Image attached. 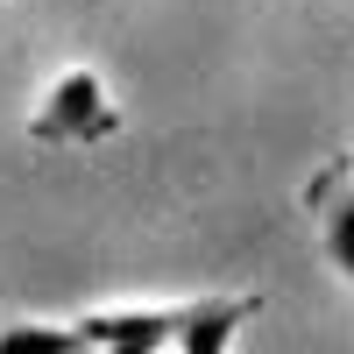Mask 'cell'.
<instances>
[{"instance_id":"cell-1","label":"cell","mask_w":354,"mask_h":354,"mask_svg":"<svg viewBox=\"0 0 354 354\" xmlns=\"http://www.w3.org/2000/svg\"><path fill=\"white\" fill-rule=\"evenodd\" d=\"M106 135H121V106H113L106 78L85 64L57 71L43 85V106L28 113V142H43V149H93Z\"/></svg>"},{"instance_id":"cell-2","label":"cell","mask_w":354,"mask_h":354,"mask_svg":"<svg viewBox=\"0 0 354 354\" xmlns=\"http://www.w3.org/2000/svg\"><path fill=\"white\" fill-rule=\"evenodd\" d=\"M262 312V298H192L185 326H177V354H227L234 326H248Z\"/></svg>"},{"instance_id":"cell-3","label":"cell","mask_w":354,"mask_h":354,"mask_svg":"<svg viewBox=\"0 0 354 354\" xmlns=\"http://www.w3.org/2000/svg\"><path fill=\"white\" fill-rule=\"evenodd\" d=\"M312 198L326 205V213H319V234H326V262L354 283V192H347V170H326V177L312 185Z\"/></svg>"},{"instance_id":"cell-4","label":"cell","mask_w":354,"mask_h":354,"mask_svg":"<svg viewBox=\"0 0 354 354\" xmlns=\"http://www.w3.org/2000/svg\"><path fill=\"white\" fill-rule=\"evenodd\" d=\"M0 354H85L78 326H0Z\"/></svg>"},{"instance_id":"cell-5","label":"cell","mask_w":354,"mask_h":354,"mask_svg":"<svg viewBox=\"0 0 354 354\" xmlns=\"http://www.w3.org/2000/svg\"><path fill=\"white\" fill-rule=\"evenodd\" d=\"M156 354H177V340H170V347H156Z\"/></svg>"},{"instance_id":"cell-6","label":"cell","mask_w":354,"mask_h":354,"mask_svg":"<svg viewBox=\"0 0 354 354\" xmlns=\"http://www.w3.org/2000/svg\"><path fill=\"white\" fill-rule=\"evenodd\" d=\"M347 192H354V177H347Z\"/></svg>"}]
</instances>
